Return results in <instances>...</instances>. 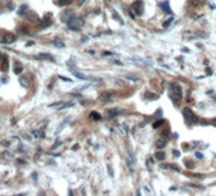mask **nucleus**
I'll list each match as a JSON object with an SVG mask.
<instances>
[{"label":"nucleus","mask_w":216,"mask_h":196,"mask_svg":"<svg viewBox=\"0 0 216 196\" xmlns=\"http://www.w3.org/2000/svg\"><path fill=\"white\" fill-rule=\"evenodd\" d=\"M170 96L173 102L176 105H179V102L182 101L183 98V93H182V88L179 84H172L170 85Z\"/></svg>","instance_id":"1"},{"label":"nucleus","mask_w":216,"mask_h":196,"mask_svg":"<svg viewBox=\"0 0 216 196\" xmlns=\"http://www.w3.org/2000/svg\"><path fill=\"white\" fill-rule=\"evenodd\" d=\"M68 26H69V28H71V30H79V28H80L83 24H84V20L82 19V18H78V17H75V16H73L71 17L68 22Z\"/></svg>","instance_id":"2"},{"label":"nucleus","mask_w":216,"mask_h":196,"mask_svg":"<svg viewBox=\"0 0 216 196\" xmlns=\"http://www.w3.org/2000/svg\"><path fill=\"white\" fill-rule=\"evenodd\" d=\"M183 116H184V120L188 122V124H194V122H197V116L193 113V111L191 110V108H184Z\"/></svg>","instance_id":"3"},{"label":"nucleus","mask_w":216,"mask_h":196,"mask_svg":"<svg viewBox=\"0 0 216 196\" xmlns=\"http://www.w3.org/2000/svg\"><path fill=\"white\" fill-rule=\"evenodd\" d=\"M16 40H17L16 36H14L13 33H9V32H4V33L0 34V43H6V45H9V43H13Z\"/></svg>","instance_id":"4"},{"label":"nucleus","mask_w":216,"mask_h":196,"mask_svg":"<svg viewBox=\"0 0 216 196\" xmlns=\"http://www.w3.org/2000/svg\"><path fill=\"white\" fill-rule=\"evenodd\" d=\"M132 9L138 16H141V14L144 13V2L142 0H136V2H134Z\"/></svg>","instance_id":"5"},{"label":"nucleus","mask_w":216,"mask_h":196,"mask_svg":"<svg viewBox=\"0 0 216 196\" xmlns=\"http://www.w3.org/2000/svg\"><path fill=\"white\" fill-rule=\"evenodd\" d=\"M113 97H114V93L108 92V93H103V94H102V97H100V99H102L103 102H108V101H111Z\"/></svg>","instance_id":"6"},{"label":"nucleus","mask_w":216,"mask_h":196,"mask_svg":"<svg viewBox=\"0 0 216 196\" xmlns=\"http://www.w3.org/2000/svg\"><path fill=\"white\" fill-rule=\"evenodd\" d=\"M22 71H23V65H22L19 61H17L16 64H14V73H16V74H20Z\"/></svg>","instance_id":"7"},{"label":"nucleus","mask_w":216,"mask_h":196,"mask_svg":"<svg viewBox=\"0 0 216 196\" xmlns=\"http://www.w3.org/2000/svg\"><path fill=\"white\" fill-rule=\"evenodd\" d=\"M70 71L71 73H73V74L76 77V78H79V79H83V80H86V79H88V78H86L85 75H83V74H80V73H78V71H75L74 69H70Z\"/></svg>","instance_id":"8"},{"label":"nucleus","mask_w":216,"mask_h":196,"mask_svg":"<svg viewBox=\"0 0 216 196\" xmlns=\"http://www.w3.org/2000/svg\"><path fill=\"white\" fill-rule=\"evenodd\" d=\"M165 145H167V140H164V139H159V140L156 141V148H158V149L164 148Z\"/></svg>","instance_id":"9"},{"label":"nucleus","mask_w":216,"mask_h":196,"mask_svg":"<svg viewBox=\"0 0 216 196\" xmlns=\"http://www.w3.org/2000/svg\"><path fill=\"white\" fill-rule=\"evenodd\" d=\"M162 8H163V10H165L167 13H170V12H172L170 8H169V2H168V0H165V2L162 3Z\"/></svg>","instance_id":"10"},{"label":"nucleus","mask_w":216,"mask_h":196,"mask_svg":"<svg viewBox=\"0 0 216 196\" xmlns=\"http://www.w3.org/2000/svg\"><path fill=\"white\" fill-rule=\"evenodd\" d=\"M2 70H3V71H6V70H8V57H6V56H3V65H2Z\"/></svg>","instance_id":"11"},{"label":"nucleus","mask_w":216,"mask_h":196,"mask_svg":"<svg viewBox=\"0 0 216 196\" xmlns=\"http://www.w3.org/2000/svg\"><path fill=\"white\" fill-rule=\"evenodd\" d=\"M90 119L94 120V121H99L100 119H102V116H100L98 112H92V113H90Z\"/></svg>","instance_id":"12"},{"label":"nucleus","mask_w":216,"mask_h":196,"mask_svg":"<svg viewBox=\"0 0 216 196\" xmlns=\"http://www.w3.org/2000/svg\"><path fill=\"white\" fill-rule=\"evenodd\" d=\"M155 157H156V159H159V161H163V159L165 158V154L163 153V151H158V153L155 154Z\"/></svg>","instance_id":"13"},{"label":"nucleus","mask_w":216,"mask_h":196,"mask_svg":"<svg viewBox=\"0 0 216 196\" xmlns=\"http://www.w3.org/2000/svg\"><path fill=\"white\" fill-rule=\"evenodd\" d=\"M163 124H164V120H159V121L154 122V124H153V127H154V129H158L159 126H162Z\"/></svg>","instance_id":"14"},{"label":"nucleus","mask_w":216,"mask_h":196,"mask_svg":"<svg viewBox=\"0 0 216 196\" xmlns=\"http://www.w3.org/2000/svg\"><path fill=\"white\" fill-rule=\"evenodd\" d=\"M145 97H150L149 99H158V94H151V93H146Z\"/></svg>","instance_id":"15"},{"label":"nucleus","mask_w":216,"mask_h":196,"mask_svg":"<svg viewBox=\"0 0 216 196\" xmlns=\"http://www.w3.org/2000/svg\"><path fill=\"white\" fill-rule=\"evenodd\" d=\"M173 19H174V18H173V17H170V18H169L168 20H165L164 23H163V27H168V26H169V24L172 23V22H173Z\"/></svg>","instance_id":"16"},{"label":"nucleus","mask_w":216,"mask_h":196,"mask_svg":"<svg viewBox=\"0 0 216 196\" xmlns=\"http://www.w3.org/2000/svg\"><path fill=\"white\" fill-rule=\"evenodd\" d=\"M27 9H28V6H27V5H22V8H20V10H19L18 13H19V14H23Z\"/></svg>","instance_id":"17"},{"label":"nucleus","mask_w":216,"mask_h":196,"mask_svg":"<svg viewBox=\"0 0 216 196\" xmlns=\"http://www.w3.org/2000/svg\"><path fill=\"white\" fill-rule=\"evenodd\" d=\"M188 3L192 4V5H194V6H197L198 3H200V0H188Z\"/></svg>","instance_id":"18"},{"label":"nucleus","mask_w":216,"mask_h":196,"mask_svg":"<svg viewBox=\"0 0 216 196\" xmlns=\"http://www.w3.org/2000/svg\"><path fill=\"white\" fill-rule=\"evenodd\" d=\"M113 16H114V19H116L117 22H120V23H121V24H122V23H124V22H122V20H121L120 18H118V16H117V13H116V12H113Z\"/></svg>","instance_id":"19"},{"label":"nucleus","mask_w":216,"mask_h":196,"mask_svg":"<svg viewBox=\"0 0 216 196\" xmlns=\"http://www.w3.org/2000/svg\"><path fill=\"white\" fill-rule=\"evenodd\" d=\"M70 2H71V0H60V3H61V4H69Z\"/></svg>","instance_id":"20"},{"label":"nucleus","mask_w":216,"mask_h":196,"mask_svg":"<svg viewBox=\"0 0 216 196\" xmlns=\"http://www.w3.org/2000/svg\"><path fill=\"white\" fill-rule=\"evenodd\" d=\"M173 154H174L176 157H179V154H181V153H179L178 150H174V151H173Z\"/></svg>","instance_id":"21"},{"label":"nucleus","mask_w":216,"mask_h":196,"mask_svg":"<svg viewBox=\"0 0 216 196\" xmlns=\"http://www.w3.org/2000/svg\"><path fill=\"white\" fill-rule=\"evenodd\" d=\"M196 155H197V157H198V158H202V154H201V153H197V154H196Z\"/></svg>","instance_id":"22"},{"label":"nucleus","mask_w":216,"mask_h":196,"mask_svg":"<svg viewBox=\"0 0 216 196\" xmlns=\"http://www.w3.org/2000/svg\"><path fill=\"white\" fill-rule=\"evenodd\" d=\"M2 57H3V56H2V54H0V60H3V59H2Z\"/></svg>","instance_id":"23"}]
</instances>
